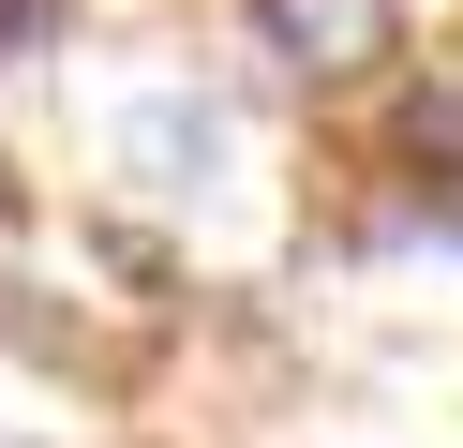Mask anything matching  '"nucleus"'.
<instances>
[{
	"mask_svg": "<svg viewBox=\"0 0 463 448\" xmlns=\"http://www.w3.org/2000/svg\"><path fill=\"white\" fill-rule=\"evenodd\" d=\"M240 45L269 60L299 105H373V90L419 60L403 0H240Z\"/></svg>",
	"mask_w": 463,
	"mask_h": 448,
	"instance_id": "nucleus-1",
	"label": "nucleus"
},
{
	"mask_svg": "<svg viewBox=\"0 0 463 448\" xmlns=\"http://www.w3.org/2000/svg\"><path fill=\"white\" fill-rule=\"evenodd\" d=\"M105 165H120L150 209H194V195H224V165H240V105L194 90V75H165V90H135V105L105 119Z\"/></svg>",
	"mask_w": 463,
	"mask_h": 448,
	"instance_id": "nucleus-2",
	"label": "nucleus"
},
{
	"mask_svg": "<svg viewBox=\"0 0 463 448\" xmlns=\"http://www.w3.org/2000/svg\"><path fill=\"white\" fill-rule=\"evenodd\" d=\"M373 149H389L403 195H449L463 179V45L449 60H403V75L373 90Z\"/></svg>",
	"mask_w": 463,
	"mask_h": 448,
	"instance_id": "nucleus-3",
	"label": "nucleus"
},
{
	"mask_svg": "<svg viewBox=\"0 0 463 448\" xmlns=\"http://www.w3.org/2000/svg\"><path fill=\"white\" fill-rule=\"evenodd\" d=\"M61 30H75V0H0V90L31 75V60L61 45Z\"/></svg>",
	"mask_w": 463,
	"mask_h": 448,
	"instance_id": "nucleus-4",
	"label": "nucleus"
},
{
	"mask_svg": "<svg viewBox=\"0 0 463 448\" xmlns=\"http://www.w3.org/2000/svg\"><path fill=\"white\" fill-rule=\"evenodd\" d=\"M31 314V269H15V209H0V329Z\"/></svg>",
	"mask_w": 463,
	"mask_h": 448,
	"instance_id": "nucleus-5",
	"label": "nucleus"
},
{
	"mask_svg": "<svg viewBox=\"0 0 463 448\" xmlns=\"http://www.w3.org/2000/svg\"><path fill=\"white\" fill-rule=\"evenodd\" d=\"M15 448H31V434H15Z\"/></svg>",
	"mask_w": 463,
	"mask_h": 448,
	"instance_id": "nucleus-6",
	"label": "nucleus"
}]
</instances>
